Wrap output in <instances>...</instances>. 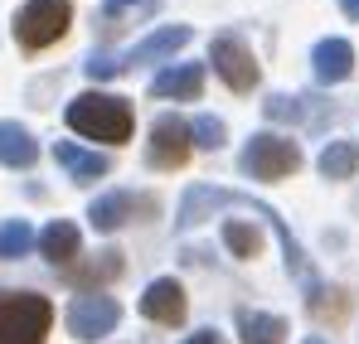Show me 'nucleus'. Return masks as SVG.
I'll list each match as a JSON object with an SVG mask.
<instances>
[{
	"mask_svg": "<svg viewBox=\"0 0 359 344\" xmlns=\"http://www.w3.org/2000/svg\"><path fill=\"white\" fill-rule=\"evenodd\" d=\"M214 209H252L267 228L277 233V242H282V257H287V272L297 277L301 287H306V296L311 291H320V282H316V267L306 262V252H301V242L292 238V228H287V219L272 209V204H262V199H252V194H238V189H214V184H194V189H184V199H180V214H175V228H194V223H204Z\"/></svg>",
	"mask_w": 359,
	"mask_h": 344,
	"instance_id": "1",
	"label": "nucleus"
},
{
	"mask_svg": "<svg viewBox=\"0 0 359 344\" xmlns=\"http://www.w3.org/2000/svg\"><path fill=\"white\" fill-rule=\"evenodd\" d=\"M63 121H68L78 136L102 141V146H121V141L131 136V126H136L131 102H126V97H112V92H83V97H73L68 112H63Z\"/></svg>",
	"mask_w": 359,
	"mask_h": 344,
	"instance_id": "2",
	"label": "nucleus"
},
{
	"mask_svg": "<svg viewBox=\"0 0 359 344\" xmlns=\"http://www.w3.org/2000/svg\"><path fill=\"white\" fill-rule=\"evenodd\" d=\"M54 325L49 296L34 291H0V344H44Z\"/></svg>",
	"mask_w": 359,
	"mask_h": 344,
	"instance_id": "3",
	"label": "nucleus"
},
{
	"mask_svg": "<svg viewBox=\"0 0 359 344\" xmlns=\"http://www.w3.org/2000/svg\"><path fill=\"white\" fill-rule=\"evenodd\" d=\"M68 25H73L68 0H25L20 15H15V39H20V49L39 54V49L59 44Z\"/></svg>",
	"mask_w": 359,
	"mask_h": 344,
	"instance_id": "4",
	"label": "nucleus"
},
{
	"mask_svg": "<svg viewBox=\"0 0 359 344\" xmlns=\"http://www.w3.org/2000/svg\"><path fill=\"white\" fill-rule=\"evenodd\" d=\"M297 170H301V151L287 136L262 131L243 146V174H252V179H282V174H297Z\"/></svg>",
	"mask_w": 359,
	"mask_h": 344,
	"instance_id": "5",
	"label": "nucleus"
},
{
	"mask_svg": "<svg viewBox=\"0 0 359 344\" xmlns=\"http://www.w3.org/2000/svg\"><path fill=\"white\" fill-rule=\"evenodd\" d=\"M117 325H121V305L112 296H102V291L73 296V305H68V330L83 344H97L102 335H112Z\"/></svg>",
	"mask_w": 359,
	"mask_h": 344,
	"instance_id": "6",
	"label": "nucleus"
},
{
	"mask_svg": "<svg viewBox=\"0 0 359 344\" xmlns=\"http://www.w3.org/2000/svg\"><path fill=\"white\" fill-rule=\"evenodd\" d=\"M209 63H214V73H219L233 92L257 88V58H252V49L243 44L238 34H219V39L209 44Z\"/></svg>",
	"mask_w": 359,
	"mask_h": 344,
	"instance_id": "7",
	"label": "nucleus"
},
{
	"mask_svg": "<svg viewBox=\"0 0 359 344\" xmlns=\"http://www.w3.org/2000/svg\"><path fill=\"white\" fill-rule=\"evenodd\" d=\"M194 151V136H189V121L184 116H161L151 126V165L161 170H180Z\"/></svg>",
	"mask_w": 359,
	"mask_h": 344,
	"instance_id": "8",
	"label": "nucleus"
},
{
	"mask_svg": "<svg viewBox=\"0 0 359 344\" xmlns=\"http://www.w3.org/2000/svg\"><path fill=\"white\" fill-rule=\"evenodd\" d=\"M141 315L156 320V325H180V320H184V287H180L175 277L151 282L146 296H141Z\"/></svg>",
	"mask_w": 359,
	"mask_h": 344,
	"instance_id": "9",
	"label": "nucleus"
},
{
	"mask_svg": "<svg viewBox=\"0 0 359 344\" xmlns=\"http://www.w3.org/2000/svg\"><path fill=\"white\" fill-rule=\"evenodd\" d=\"M311 68H316L320 83H345V78L355 73V49H350V39H320V44L311 49Z\"/></svg>",
	"mask_w": 359,
	"mask_h": 344,
	"instance_id": "10",
	"label": "nucleus"
},
{
	"mask_svg": "<svg viewBox=\"0 0 359 344\" xmlns=\"http://www.w3.org/2000/svg\"><path fill=\"white\" fill-rule=\"evenodd\" d=\"M136 209H146V199H136V194L117 189V194L93 199L88 219H93V228H97V233H112V228H121V223H131V214H136Z\"/></svg>",
	"mask_w": 359,
	"mask_h": 344,
	"instance_id": "11",
	"label": "nucleus"
},
{
	"mask_svg": "<svg viewBox=\"0 0 359 344\" xmlns=\"http://www.w3.org/2000/svg\"><path fill=\"white\" fill-rule=\"evenodd\" d=\"M189 44V25H165V29H156V34H146L131 54L121 58L126 68H136V63H156V58L175 54V49H184Z\"/></svg>",
	"mask_w": 359,
	"mask_h": 344,
	"instance_id": "12",
	"label": "nucleus"
},
{
	"mask_svg": "<svg viewBox=\"0 0 359 344\" xmlns=\"http://www.w3.org/2000/svg\"><path fill=\"white\" fill-rule=\"evenodd\" d=\"M54 160H59V165L73 174L78 184H88V179H102V174L112 170V160H107L102 151H83V146H73V141H59V146H54Z\"/></svg>",
	"mask_w": 359,
	"mask_h": 344,
	"instance_id": "13",
	"label": "nucleus"
},
{
	"mask_svg": "<svg viewBox=\"0 0 359 344\" xmlns=\"http://www.w3.org/2000/svg\"><path fill=\"white\" fill-rule=\"evenodd\" d=\"M199 88H204V63H175L151 78L156 97H199Z\"/></svg>",
	"mask_w": 359,
	"mask_h": 344,
	"instance_id": "14",
	"label": "nucleus"
},
{
	"mask_svg": "<svg viewBox=\"0 0 359 344\" xmlns=\"http://www.w3.org/2000/svg\"><path fill=\"white\" fill-rule=\"evenodd\" d=\"M34 160H39V141H34L20 121H0V165L25 170V165H34Z\"/></svg>",
	"mask_w": 359,
	"mask_h": 344,
	"instance_id": "15",
	"label": "nucleus"
},
{
	"mask_svg": "<svg viewBox=\"0 0 359 344\" xmlns=\"http://www.w3.org/2000/svg\"><path fill=\"white\" fill-rule=\"evenodd\" d=\"M78 247H83V238H78V223H49V228L39 233V252L54 262V267H68L73 257H78Z\"/></svg>",
	"mask_w": 359,
	"mask_h": 344,
	"instance_id": "16",
	"label": "nucleus"
},
{
	"mask_svg": "<svg viewBox=\"0 0 359 344\" xmlns=\"http://www.w3.org/2000/svg\"><path fill=\"white\" fill-rule=\"evenodd\" d=\"M238 335L243 344H287V320L262 310H238Z\"/></svg>",
	"mask_w": 359,
	"mask_h": 344,
	"instance_id": "17",
	"label": "nucleus"
},
{
	"mask_svg": "<svg viewBox=\"0 0 359 344\" xmlns=\"http://www.w3.org/2000/svg\"><path fill=\"white\" fill-rule=\"evenodd\" d=\"M68 277H73L78 287H102V282H117V277H121V252H112V247H107V252H93V257H88V262H78Z\"/></svg>",
	"mask_w": 359,
	"mask_h": 344,
	"instance_id": "18",
	"label": "nucleus"
},
{
	"mask_svg": "<svg viewBox=\"0 0 359 344\" xmlns=\"http://www.w3.org/2000/svg\"><path fill=\"white\" fill-rule=\"evenodd\" d=\"M316 165H320L325 179H350V174L359 170V146H355V141H330V146L320 151Z\"/></svg>",
	"mask_w": 359,
	"mask_h": 344,
	"instance_id": "19",
	"label": "nucleus"
},
{
	"mask_svg": "<svg viewBox=\"0 0 359 344\" xmlns=\"http://www.w3.org/2000/svg\"><path fill=\"white\" fill-rule=\"evenodd\" d=\"M306 305H311V315H316V320H345V315H350V291L320 287V291H311V296H306Z\"/></svg>",
	"mask_w": 359,
	"mask_h": 344,
	"instance_id": "20",
	"label": "nucleus"
},
{
	"mask_svg": "<svg viewBox=\"0 0 359 344\" xmlns=\"http://www.w3.org/2000/svg\"><path fill=\"white\" fill-rule=\"evenodd\" d=\"M224 247H229L233 257H257V252H262V233L252 228V223L229 219V223H224Z\"/></svg>",
	"mask_w": 359,
	"mask_h": 344,
	"instance_id": "21",
	"label": "nucleus"
},
{
	"mask_svg": "<svg viewBox=\"0 0 359 344\" xmlns=\"http://www.w3.org/2000/svg\"><path fill=\"white\" fill-rule=\"evenodd\" d=\"M29 247H39V233L29 223H20V219L0 223V257H25Z\"/></svg>",
	"mask_w": 359,
	"mask_h": 344,
	"instance_id": "22",
	"label": "nucleus"
},
{
	"mask_svg": "<svg viewBox=\"0 0 359 344\" xmlns=\"http://www.w3.org/2000/svg\"><path fill=\"white\" fill-rule=\"evenodd\" d=\"M189 136H194L199 151H219V146H224V121H219V116H194V121H189Z\"/></svg>",
	"mask_w": 359,
	"mask_h": 344,
	"instance_id": "23",
	"label": "nucleus"
},
{
	"mask_svg": "<svg viewBox=\"0 0 359 344\" xmlns=\"http://www.w3.org/2000/svg\"><path fill=\"white\" fill-rule=\"evenodd\" d=\"M267 116L272 121H301L306 107H301V97H267Z\"/></svg>",
	"mask_w": 359,
	"mask_h": 344,
	"instance_id": "24",
	"label": "nucleus"
},
{
	"mask_svg": "<svg viewBox=\"0 0 359 344\" xmlns=\"http://www.w3.org/2000/svg\"><path fill=\"white\" fill-rule=\"evenodd\" d=\"M121 68H126V63L112 58V54H93L88 58V73H93V78H112V73H121Z\"/></svg>",
	"mask_w": 359,
	"mask_h": 344,
	"instance_id": "25",
	"label": "nucleus"
},
{
	"mask_svg": "<svg viewBox=\"0 0 359 344\" xmlns=\"http://www.w3.org/2000/svg\"><path fill=\"white\" fill-rule=\"evenodd\" d=\"M151 5H161V0H107L102 10H107L112 20H121V15H131V10H151Z\"/></svg>",
	"mask_w": 359,
	"mask_h": 344,
	"instance_id": "26",
	"label": "nucleus"
},
{
	"mask_svg": "<svg viewBox=\"0 0 359 344\" xmlns=\"http://www.w3.org/2000/svg\"><path fill=\"white\" fill-rule=\"evenodd\" d=\"M184 344H219V335H214V330H199V335H189Z\"/></svg>",
	"mask_w": 359,
	"mask_h": 344,
	"instance_id": "27",
	"label": "nucleus"
},
{
	"mask_svg": "<svg viewBox=\"0 0 359 344\" xmlns=\"http://www.w3.org/2000/svg\"><path fill=\"white\" fill-rule=\"evenodd\" d=\"M340 10H345L350 20H359V0H340Z\"/></svg>",
	"mask_w": 359,
	"mask_h": 344,
	"instance_id": "28",
	"label": "nucleus"
},
{
	"mask_svg": "<svg viewBox=\"0 0 359 344\" xmlns=\"http://www.w3.org/2000/svg\"><path fill=\"white\" fill-rule=\"evenodd\" d=\"M306 344H330V340H306Z\"/></svg>",
	"mask_w": 359,
	"mask_h": 344,
	"instance_id": "29",
	"label": "nucleus"
}]
</instances>
